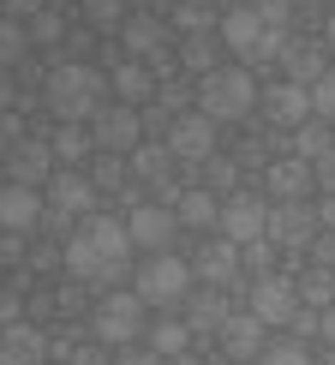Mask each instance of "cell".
Segmentation results:
<instances>
[{"label": "cell", "mask_w": 335, "mask_h": 365, "mask_svg": "<svg viewBox=\"0 0 335 365\" xmlns=\"http://www.w3.org/2000/svg\"><path fill=\"white\" fill-rule=\"evenodd\" d=\"M132 234H126V222L120 216H84L78 227L66 234V246H60V264H66V276L72 282H90V287H108L120 282L132 269Z\"/></svg>", "instance_id": "obj_1"}, {"label": "cell", "mask_w": 335, "mask_h": 365, "mask_svg": "<svg viewBox=\"0 0 335 365\" xmlns=\"http://www.w3.org/2000/svg\"><path fill=\"white\" fill-rule=\"evenodd\" d=\"M294 36V6L287 0H239L222 12V48L239 54V66H269L282 60Z\"/></svg>", "instance_id": "obj_2"}, {"label": "cell", "mask_w": 335, "mask_h": 365, "mask_svg": "<svg viewBox=\"0 0 335 365\" xmlns=\"http://www.w3.org/2000/svg\"><path fill=\"white\" fill-rule=\"evenodd\" d=\"M42 102H48L54 120L90 126V114L108 102V72H96L90 60H54L48 78H42Z\"/></svg>", "instance_id": "obj_3"}, {"label": "cell", "mask_w": 335, "mask_h": 365, "mask_svg": "<svg viewBox=\"0 0 335 365\" xmlns=\"http://www.w3.org/2000/svg\"><path fill=\"white\" fill-rule=\"evenodd\" d=\"M192 102H197V114H210L216 126H234V120L257 114V78H252V66H216V72H204L197 90H192Z\"/></svg>", "instance_id": "obj_4"}, {"label": "cell", "mask_w": 335, "mask_h": 365, "mask_svg": "<svg viewBox=\"0 0 335 365\" xmlns=\"http://www.w3.org/2000/svg\"><path fill=\"white\" fill-rule=\"evenodd\" d=\"M132 294L144 299V306H156V312H174V306H186V294H192V264L180 252H150L144 264H138V287Z\"/></svg>", "instance_id": "obj_5"}, {"label": "cell", "mask_w": 335, "mask_h": 365, "mask_svg": "<svg viewBox=\"0 0 335 365\" xmlns=\"http://www.w3.org/2000/svg\"><path fill=\"white\" fill-rule=\"evenodd\" d=\"M90 329H96V341L120 354V347H138V336L150 329V306L138 294H102L96 312H90Z\"/></svg>", "instance_id": "obj_6"}, {"label": "cell", "mask_w": 335, "mask_h": 365, "mask_svg": "<svg viewBox=\"0 0 335 365\" xmlns=\"http://www.w3.org/2000/svg\"><path fill=\"white\" fill-rule=\"evenodd\" d=\"M120 54H126V60H144L150 72L180 66V60H174V24H168L162 12H132V19L120 24Z\"/></svg>", "instance_id": "obj_7"}, {"label": "cell", "mask_w": 335, "mask_h": 365, "mask_svg": "<svg viewBox=\"0 0 335 365\" xmlns=\"http://www.w3.org/2000/svg\"><path fill=\"white\" fill-rule=\"evenodd\" d=\"M84 216H96V186H90V174L78 168H54V180L42 186V222H54V227H78Z\"/></svg>", "instance_id": "obj_8"}, {"label": "cell", "mask_w": 335, "mask_h": 365, "mask_svg": "<svg viewBox=\"0 0 335 365\" xmlns=\"http://www.w3.org/2000/svg\"><path fill=\"white\" fill-rule=\"evenodd\" d=\"M90 144H96V156H132L144 144V114L126 102H102L90 114Z\"/></svg>", "instance_id": "obj_9"}, {"label": "cell", "mask_w": 335, "mask_h": 365, "mask_svg": "<svg viewBox=\"0 0 335 365\" xmlns=\"http://www.w3.org/2000/svg\"><path fill=\"white\" fill-rule=\"evenodd\" d=\"M222 240H234V246H252V240H269V204L257 192H227L222 197Z\"/></svg>", "instance_id": "obj_10"}, {"label": "cell", "mask_w": 335, "mask_h": 365, "mask_svg": "<svg viewBox=\"0 0 335 365\" xmlns=\"http://www.w3.org/2000/svg\"><path fill=\"white\" fill-rule=\"evenodd\" d=\"M126 234H132V246H138V252H174V234H180L174 204H162V197H144V204H132Z\"/></svg>", "instance_id": "obj_11"}, {"label": "cell", "mask_w": 335, "mask_h": 365, "mask_svg": "<svg viewBox=\"0 0 335 365\" xmlns=\"http://www.w3.org/2000/svg\"><path fill=\"white\" fill-rule=\"evenodd\" d=\"M246 312H252L264 329H287V324H294V312H299V287L287 282V276H276V269H269V276H257V282H252Z\"/></svg>", "instance_id": "obj_12"}, {"label": "cell", "mask_w": 335, "mask_h": 365, "mask_svg": "<svg viewBox=\"0 0 335 365\" xmlns=\"http://www.w3.org/2000/svg\"><path fill=\"white\" fill-rule=\"evenodd\" d=\"M162 144L174 150V162H197V168H204V162L216 156V120L186 108V114H174V126H168Z\"/></svg>", "instance_id": "obj_13"}, {"label": "cell", "mask_w": 335, "mask_h": 365, "mask_svg": "<svg viewBox=\"0 0 335 365\" xmlns=\"http://www.w3.org/2000/svg\"><path fill=\"white\" fill-rule=\"evenodd\" d=\"M317 234H324V227H317V210H311V197H294V204H269V246L306 252Z\"/></svg>", "instance_id": "obj_14"}, {"label": "cell", "mask_w": 335, "mask_h": 365, "mask_svg": "<svg viewBox=\"0 0 335 365\" xmlns=\"http://www.w3.org/2000/svg\"><path fill=\"white\" fill-rule=\"evenodd\" d=\"M257 108H264V120H269V126L299 132V126L311 120V90H306V84L276 78V84H264V90H257Z\"/></svg>", "instance_id": "obj_15"}, {"label": "cell", "mask_w": 335, "mask_h": 365, "mask_svg": "<svg viewBox=\"0 0 335 365\" xmlns=\"http://www.w3.org/2000/svg\"><path fill=\"white\" fill-rule=\"evenodd\" d=\"M0 174L12 180V186H48L54 180V150H48V138H24V144H12L6 156H0Z\"/></svg>", "instance_id": "obj_16"}, {"label": "cell", "mask_w": 335, "mask_h": 365, "mask_svg": "<svg viewBox=\"0 0 335 365\" xmlns=\"http://www.w3.org/2000/svg\"><path fill=\"white\" fill-rule=\"evenodd\" d=\"M132 180H144V186L150 192H162V204H174V197H180V186H174V150H168V144H138V150H132Z\"/></svg>", "instance_id": "obj_17"}, {"label": "cell", "mask_w": 335, "mask_h": 365, "mask_svg": "<svg viewBox=\"0 0 335 365\" xmlns=\"http://www.w3.org/2000/svg\"><path fill=\"white\" fill-rule=\"evenodd\" d=\"M48 359H54V347L42 336V324L19 317V324L0 329V365H48Z\"/></svg>", "instance_id": "obj_18"}, {"label": "cell", "mask_w": 335, "mask_h": 365, "mask_svg": "<svg viewBox=\"0 0 335 365\" xmlns=\"http://www.w3.org/2000/svg\"><path fill=\"white\" fill-rule=\"evenodd\" d=\"M108 96H114V102H126V108H144V102L156 96V72H150L144 60L114 54V60H108Z\"/></svg>", "instance_id": "obj_19"}, {"label": "cell", "mask_w": 335, "mask_h": 365, "mask_svg": "<svg viewBox=\"0 0 335 365\" xmlns=\"http://www.w3.org/2000/svg\"><path fill=\"white\" fill-rule=\"evenodd\" d=\"M42 222V192L36 186H0V234H24L30 240V227Z\"/></svg>", "instance_id": "obj_20"}, {"label": "cell", "mask_w": 335, "mask_h": 365, "mask_svg": "<svg viewBox=\"0 0 335 365\" xmlns=\"http://www.w3.org/2000/svg\"><path fill=\"white\" fill-rule=\"evenodd\" d=\"M282 72H287V84H317L329 72V48L324 42H311V36H287V48H282Z\"/></svg>", "instance_id": "obj_21"}, {"label": "cell", "mask_w": 335, "mask_h": 365, "mask_svg": "<svg viewBox=\"0 0 335 365\" xmlns=\"http://www.w3.org/2000/svg\"><path fill=\"white\" fill-rule=\"evenodd\" d=\"M186 264H192V276H204L210 287H227L239 276V246H234V240H204Z\"/></svg>", "instance_id": "obj_22"}, {"label": "cell", "mask_w": 335, "mask_h": 365, "mask_svg": "<svg viewBox=\"0 0 335 365\" xmlns=\"http://www.w3.org/2000/svg\"><path fill=\"white\" fill-rule=\"evenodd\" d=\"M227 287H204V294H186V329L192 336H222L227 324Z\"/></svg>", "instance_id": "obj_23"}, {"label": "cell", "mask_w": 335, "mask_h": 365, "mask_svg": "<svg viewBox=\"0 0 335 365\" xmlns=\"http://www.w3.org/2000/svg\"><path fill=\"white\" fill-rule=\"evenodd\" d=\"M222 354H227V359H246V365H257V354H264V324H257L252 312L227 317V324H222Z\"/></svg>", "instance_id": "obj_24"}, {"label": "cell", "mask_w": 335, "mask_h": 365, "mask_svg": "<svg viewBox=\"0 0 335 365\" xmlns=\"http://www.w3.org/2000/svg\"><path fill=\"white\" fill-rule=\"evenodd\" d=\"M264 186L276 192V204H294V197H306V192H311V162H299V156L269 162V168H264Z\"/></svg>", "instance_id": "obj_25"}, {"label": "cell", "mask_w": 335, "mask_h": 365, "mask_svg": "<svg viewBox=\"0 0 335 365\" xmlns=\"http://www.w3.org/2000/svg\"><path fill=\"white\" fill-rule=\"evenodd\" d=\"M48 150H54V168H78V162L96 156V144H90V126H72V120H60L48 132Z\"/></svg>", "instance_id": "obj_26"}, {"label": "cell", "mask_w": 335, "mask_h": 365, "mask_svg": "<svg viewBox=\"0 0 335 365\" xmlns=\"http://www.w3.org/2000/svg\"><path fill=\"white\" fill-rule=\"evenodd\" d=\"M174 216H180V227H216L222 204H216V192H210V186H186V192L174 197Z\"/></svg>", "instance_id": "obj_27"}, {"label": "cell", "mask_w": 335, "mask_h": 365, "mask_svg": "<svg viewBox=\"0 0 335 365\" xmlns=\"http://www.w3.org/2000/svg\"><path fill=\"white\" fill-rule=\"evenodd\" d=\"M144 336H150V354H162V359H180V354L192 347V329H186V317H162V324H150Z\"/></svg>", "instance_id": "obj_28"}, {"label": "cell", "mask_w": 335, "mask_h": 365, "mask_svg": "<svg viewBox=\"0 0 335 365\" xmlns=\"http://www.w3.org/2000/svg\"><path fill=\"white\" fill-rule=\"evenodd\" d=\"M78 12H84V24L96 30V36H120V24L132 19L126 0H78Z\"/></svg>", "instance_id": "obj_29"}, {"label": "cell", "mask_w": 335, "mask_h": 365, "mask_svg": "<svg viewBox=\"0 0 335 365\" xmlns=\"http://www.w3.org/2000/svg\"><path fill=\"white\" fill-rule=\"evenodd\" d=\"M168 24L186 30V36H210V30H216V0H180V6L168 12Z\"/></svg>", "instance_id": "obj_30"}, {"label": "cell", "mask_w": 335, "mask_h": 365, "mask_svg": "<svg viewBox=\"0 0 335 365\" xmlns=\"http://www.w3.org/2000/svg\"><path fill=\"white\" fill-rule=\"evenodd\" d=\"M174 60H180V66L192 72V78H204V72H216V66H222V60H216V30H210V36H186V42L174 48Z\"/></svg>", "instance_id": "obj_31"}, {"label": "cell", "mask_w": 335, "mask_h": 365, "mask_svg": "<svg viewBox=\"0 0 335 365\" xmlns=\"http://www.w3.org/2000/svg\"><path fill=\"white\" fill-rule=\"evenodd\" d=\"M329 150H335V138H329L324 120H306V126L294 132V156H299V162H324Z\"/></svg>", "instance_id": "obj_32"}, {"label": "cell", "mask_w": 335, "mask_h": 365, "mask_svg": "<svg viewBox=\"0 0 335 365\" xmlns=\"http://www.w3.org/2000/svg\"><path fill=\"white\" fill-rule=\"evenodd\" d=\"M24 36H30V48H54V42H66V19H60V6H42L36 19L24 24Z\"/></svg>", "instance_id": "obj_33"}, {"label": "cell", "mask_w": 335, "mask_h": 365, "mask_svg": "<svg viewBox=\"0 0 335 365\" xmlns=\"http://www.w3.org/2000/svg\"><path fill=\"white\" fill-rule=\"evenodd\" d=\"M90 186L102 192H120V186H132V162L126 156H96V168H90Z\"/></svg>", "instance_id": "obj_34"}, {"label": "cell", "mask_w": 335, "mask_h": 365, "mask_svg": "<svg viewBox=\"0 0 335 365\" xmlns=\"http://www.w3.org/2000/svg\"><path fill=\"white\" fill-rule=\"evenodd\" d=\"M257 365H311V347L299 341V336H276V341H264Z\"/></svg>", "instance_id": "obj_35"}, {"label": "cell", "mask_w": 335, "mask_h": 365, "mask_svg": "<svg viewBox=\"0 0 335 365\" xmlns=\"http://www.w3.org/2000/svg\"><path fill=\"white\" fill-rule=\"evenodd\" d=\"M24 54H30V36H24V24L19 19H0V66H24Z\"/></svg>", "instance_id": "obj_36"}, {"label": "cell", "mask_w": 335, "mask_h": 365, "mask_svg": "<svg viewBox=\"0 0 335 365\" xmlns=\"http://www.w3.org/2000/svg\"><path fill=\"white\" fill-rule=\"evenodd\" d=\"M311 120H324V126H335V66H329L324 78L311 84Z\"/></svg>", "instance_id": "obj_37"}, {"label": "cell", "mask_w": 335, "mask_h": 365, "mask_svg": "<svg viewBox=\"0 0 335 365\" xmlns=\"http://www.w3.org/2000/svg\"><path fill=\"white\" fill-rule=\"evenodd\" d=\"M306 252H311V269H329V276H335V234H329V227H324V234L311 240Z\"/></svg>", "instance_id": "obj_38"}, {"label": "cell", "mask_w": 335, "mask_h": 365, "mask_svg": "<svg viewBox=\"0 0 335 365\" xmlns=\"http://www.w3.org/2000/svg\"><path fill=\"white\" fill-rule=\"evenodd\" d=\"M30 132H24V114H0V156H6L12 144H24Z\"/></svg>", "instance_id": "obj_39"}, {"label": "cell", "mask_w": 335, "mask_h": 365, "mask_svg": "<svg viewBox=\"0 0 335 365\" xmlns=\"http://www.w3.org/2000/svg\"><path fill=\"white\" fill-rule=\"evenodd\" d=\"M42 6H48V0H0V19H19V24H30Z\"/></svg>", "instance_id": "obj_40"}, {"label": "cell", "mask_w": 335, "mask_h": 365, "mask_svg": "<svg viewBox=\"0 0 335 365\" xmlns=\"http://www.w3.org/2000/svg\"><path fill=\"white\" fill-rule=\"evenodd\" d=\"M204 180H210V192H216V186H234V162H227V156H210V162H204Z\"/></svg>", "instance_id": "obj_41"}, {"label": "cell", "mask_w": 335, "mask_h": 365, "mask_svg": "<svg viewBox=\"0 0 335 365\" xmlns=\"http://www.w3.org/2000/svg\"><path fill=\"white\" fill-rule=\"evenodd\" d=\"M114 354H108V347H102V341H90V347H72V354H66V365H108Z\"/></svg>", "instance_id": "obj_42"}, {"label": "cell", "mask_w": 335, "mask_h": 365, "mask_svg": "<svg viewBox=\"0 0 335 365\" xmlns=\"http://www.w3.org/2000/svg\"><path fill=\"white\" fill-rule=\"evenodd\" d=\"M311 186L335 197V150H329V156H324V162H311Z\"/></svg>", "instance_id": "obj_43"}, {"label": "cell", "mask_w": 335, "mask_h": 365, "mask_svg": "<svg viewBox=\"0 0 335 365\" xmlns=\"http://www.w3.org/2000/svg\"><path fill=\"white\" fill-rule=\"evenodd\" d=\"M108 365H162V354H150V347H120Z\"/></svg>", "instance_id": "obj_44"}, {"label": "cell", "mask_w": 335, "mask_h": 365, "mask_svg": "<svg viewBox=\"0 0 335 365\" xmlns=\"http://www.w3.org/2000/svg\"><path fill=\"white\" fill-rule=\"evenodd\" d=\"M19 306H24V299L12 294V287H0V329H6V324H19V317H24Z\"/></svg>", "instance_id": "obj_45"}, {"label": "cell", "mask_w": 335, "mask_h": 365, "mask_svg": "<svg viewBox=\"0 0 335 365\" xmlns=\"http://www.w3.org/2000/svg\"><path fill=\"white\" fill-rule=\"evenodd\" d=\"M12 108H19V78L0 66V114H12Z\"/></svg>", "instance_id": "obj_46"}, {"label": "cell", "mask_w": 335, "mask_h": 365, "mask_svg": "<svg viewBox=\"0 0 335 365\" xmlns=\"http://www.w3.org/2000/svg\"><path fill=\"white\" fill-rule=\"evenodd\" d=\"M0 264H24V234H0Z\"/></svg>", "instance_id": "obj_47"}, {"label": "cell", "mask_w": 335, "mask_h": 365, "mask_svg": "<svg viewBox=\"0 0 335 365\" xmlns=\"http://www.w3.org/2000/svg\"><path fill=\"white\" fill-rule=\"evenodd\" d=\"M311 210H317V227H329V234H335V197L324 192V197H317V204H311Z\"/></svg>", "instance_id": "obj_48"}, {"label": "cell", "mask_w": 335, "mask_h": 365, "mask_svg": "<svg viewBox=\"0 0 335 365\" xmlns=\"http://www.w3.org/2000/svg\"><path fill=\"white\" fill-rule=\"evenodd\" d=\"M317 336L335 347V306H324V312H317Z\"/></svg>", "instance_id": "obj_49"}, {"label": "cell", "mask_w": 335, "mask_h": 365, "mask_svg": "<svg viewBox=\"0 0 335 365\" xmlns=\"http://www.w3.org/2000/svg\"><path fill=\"white\" fill-rule=\"evenodd\" d=\"M287 6H294V12H324L329 0H287Z\"/></svg>", "instance_id": "obj_50"}, {"label": "cell", "mask_w": 335, "mask_h": 365, "mask_svg": "<svg viewBox=\"0 0 335 365\" xmlns=\"http://www.w3.org/2000/svg\"><path fill=\"white\" fill-rule=\"evenodd\" d=\"M324 42H329V48H335V6L324 12Z\"/></svg>", "instance_id": "obj_51"}, {"label": "cell", "mask_w": 335, "mask_h": 365, "mask_svg": "<svg viewBox=\"0 0 335 365\" xmlns=\"http://www.w3.org/2000/svg\"><path fill=\"white\" fill-rule=\"evenodd\" d=\"M324 365H335V347H329V359H324Z\"/></svg>", "instance_id": "obj_52"}, {"label": "cell", "mask_w": 335, "mask_h": 365, "mask_svg": "<svg viewBox=\"0 0 335 365\" xmlns=\"http://www.w3.org/2000/svg\"><path fill=\"white\" fill-rule=\"evenodd\" d=\"M227 6H239V0H227Z\"/></svg>", "instance_id": "obj_53"}, {"label": "cell", "mask_w": 335, "mask_h": 365, "mask_svg": "<svg viewBox=\"0 0 335 365\" xmlns=\"http://www.w3.org/2000/svg\"><path fill=\"white\" fill-rule=\"evenodd\" d=\"M0 186H6V174H0Z\"/></svg>", "instance_id": "obj_54"}]
</instances>
